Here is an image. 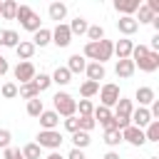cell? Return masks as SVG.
I'll list each match as a JSON object with an SVG mask.
<instances>
[{
  "label": "cell",
  "mask_w": 159,
  "mask_h": 159,
  "mask_svg": "<svg viewBox=\"0 0 159 159\" xmlns=\"http://www.w3.org/2000/svg\"><path fill=\"white\" fill-rule=\"evenodd\" d=\"M77 112H80V117H92L94 107H92L89 99H80V102H77Z\"/></svg>",
  "instance_id": "cell-37"
},
{
  "label": "cell",
  "mask_w": 159,
  "mask_h": 159,
  "mask_svg": "<svg viewBox=\"0 0 159 159\" xmlns=\"http://www.w3.org/2000/svg\"><path fill=\"white\" fill-rule=\"evenodd\" d=\"M12 75H15V80H20V84H27V82H32L35 80V65L32 62H17L15 65V70H12Z\"/></svg>",
  "instance_id": "cell-6"
},
{
  "label": "cell",
  "mask_w": 159,
  "mask_h": 159,
  "mask_svg": "<svg viewBox=\"0 0 159 159\" xmlns=\"http://www.w3.org/2000/svg\"><path fill=\"white\" fill-rule=\"evenodd\" d=\"M15 20H17V22H20V25H22L27 32H37V30L42 27V25H40V22H42V20H40V15H37V12H35L30 5H17Z\"/></svg>",
  "instance_id": "cell-1"
},
{
  "label": "cell",
  "mask_w": 159,
  "mask_h": 159,
  "mask_svg": "<svg viewBox=\"0 0 159 159\" xmlns=\"http://www.w3.org/2000/svg\"><path fill=\"white\" fill-rule=\"evenodd\" d=\"M102 159H119V154H117V152H107Z\"/></svg>",
  "instance_id": "cell-46"
},
{
  "label": "cell",
  "mask_w": 159,
  "mask_h": 159,
  "mask_svg": "<svg viewBox=\"0 0 159 159\" xmlns=\"http://www.w3.org/2000/svg\"><path fill=\"white\" fill-rule=\"evenodd\" d=\"M122 142H127V144H132V147H144L147 144V137H144V129H139V127H127V129H122Z\"/></svg>",
  "instance_id": "cell-5"
},
{
  "label": "cell",
  "mask_w": 159,
  "mask_h": 159,
  "mask_svg": "<svg viewBox=\"0 0 159 159\" xmlns=\"http://www.w3.org/2000/svg\"><path fill=\"white\" fill-rule=\"evenodd\" d=\"M42 159H65V157H62L60 152H50V154H47V157H42Z\"/></svg>",
  "instance_id": "cell-45"
},
{
  "label": "cell",
  "mask_w": 159,
  "mask_h": 159,
  "mask_svg": "<svg viewBox=\"0 0 159 159\" xmlns=\"http://www.w3.org/2000/svg\"><path fill=\"white\" fill-rule=\"evenodd\" d=\"M7 72H10V65H7V60L0 55V77H2V75H7Z\"/></svg>",
  "instance_id": "cell-44"
},
{
  "label": "cell",
  "mask_w": 159,
  "mask_h": 159,
  "mask_svg": "<svg viewBox=\"0 0 159 159\" xmlns=\"http://www.w3.org/2000/svg\"><path fill=\"white\" fill-rule=\"evenodd\" d=\"M52 104H55V112L60 117H75L77 114V99L70 92H57L52 97Z\"/></svg>",
  "instance_id": "cell-2"
},
{
  "label": "cell",
  "mask_w": 159,
  "mask_h": 159,
  "mask_svg": "<svg viewBox=\"0 0 159 159\" xmlns=\"http://www.w3.org/2000/svg\"><path fill=\"white\" fill-rule=\"evenodd\" d=\"M2 37H5V30H0V45H2Z\"/></svg>",
  "instance_id": "cell-47"
},
{
  "label": "cell",
  "mask_w": 159,
  "mask_h": 159,
  "mask_svg": "<svg viewBox=\"0 0 159 159\" xmlns=\"http://www.w3.org/2000/svg\"><path fill=\"white\" fill-rule=\"evenodd\" d=\"M137 12H139V15L134 17V20H137V25H147V22H152V20L157 17V15H154L147 5H139V10H137Z\"/></svg>",
  "instance_id": "cell-28"
},
{
  "label": "cell",
  "mask_w": 159,
  "mask_h": 159,
  "mask_svg": "<svg viewBox=\"0 0 159 159\" xmlns=\"http://www.w3.org/2000/svg\"><path fill=\"white\" fill-rule=\"evenodd\" d=\"M67 159H87V157H84V152H82V149H75V147H72V152L67 154Z\"/></svg>",
  "instance_id": "cell-43"
},
{
  "label": "cell",
  "mask_w": 159,
  "mask_h": 159,
  "mask_svg": "<svg viewBox=\"0 0 159 159\" xmlns=\"http://www.w3.org/2000/svg\"><path fill=\"white\" fill-rule=\"evenodd\" d=\"M97 94H99V99H102V107H114V104L119 102V97H122V92H119V84H114V82H107V84H102Z\"/></svg>",
  "instance_id": "cell-4"
},
{
  "label": "cell",
  "mask_w": 159,
  "mask_h": 159,
  "mask_svg": "<svg viewBox=\"0 0 159 159\" xmlns=\"http://www.w3.org/2000/svg\"><path fill=\"white\" fill-rule=\"evenodd\" d=\"M0 10H2V2H0Z\"/></svg>",
  "instance_id": "cell-49"
},
{
  "label": "cell",
  "mask_w": 159,
  "mask_h": 159,
  "mask_svg": "<svg viewBox=\"0 0 159 159\" xmlns=\"http://www.w3.org/2000/svg\"><path fill=\"white\" fill-rule=\"evenodd\" d=\"M134 62L132 60H117V67H114V72H117V77L119 80H129L132 75H134Z\"/></svg>",
  "instance_id": "cell-14"
},
{
  "label": "cell",
  "mask_w": 159,
  "mask_h": 159,
  "mask_svg": "<svg viewBox=\"0 0 159 159\" xmlns=\"http://www.w3.org/2000/svg\"><path fill=\"white\" fill-rule=\"evenodd\" d=\"M32 82H35V87H37L40 92H45V89L52 84V77H50V75H45V72H40V75H35V80H32Z\"/></svg>",
  "instance_id": "cell-35"
},
{
  "label": "cell",
  "mask_w": 159,
  "mask_h": 159,
  "mask_svg": "<svg viewBox=\"0 0 159 159\" xmlns=\"http://www.w3.org/2000/svg\"><path fill=\"white\" fill-rule=\"evenodd\" d=\"M87 37H89V42L104 40V27H102V25H89V27H87Z\"/></svg>",
  "instance_id": "cell-33"
},
{
  "label": "cell",
  "mask_w": 159,
  "mask_h": 159,
  "mask_svg": "<svg viewBox=\"0 0 159 159\" xmlns=\"http://www.w3.org/2000/svg\"><path fill=\"white\" fill-rule=\"evenodd\" d=\"M139 5H142L139 0H114V10L122 12V17H134Z\"/></svg>",
  "instance_id": "cell-8"
},
{
  "label": "cell",
  "mask_w": 159,
  "mask_h": 159,
  "mask_svg": "<svg viewBox=\"0 0 159 159\" xmlns=\"http://www.w3.org/2000/svg\"><path fill=\"white\" fill-rule=\"evenodd\" d=\"M22 157H25V159H42V149H40L35 142H30V144L22 147Z\"/></svg>",
  "instance_id": "cell-30"
},
{
  "label": "cell",
  "mask_w": 159,
  "mask_h": 159,
  "mask_svg": "<svg viewBox=\"0 0 159 159\" xmlns=\"http://www.w3.org/2000/svg\"><path fill=\"white\" fill-rule=\"evenodd\" d=\"M97 92H99V84H97V82H89V80H84V82H82V87H80L82 99H89V97H94Z\"/></svg>",
  "instance_id": "cell-25"
},
{
  "label": "cell",
  "mask_w": 159,
  "mask_h": 159,
  "mask_svg": "<svg viewBox=\"0 0 159 159\" xmlns=\"http://www.w3.org/2000/svg\"><path fill=\"white\" fill-rule=\"evenodd\" d=\"M134 67H139L142 72H154V70H159V52H152V50H149V55H147L142 62H137Z\"/></svg>",
  "instance_id": "cell-12"
},
{
  "label": "cell",
  "mask_w": 159,
  "mask_h": 159,
  "mask_svg": "<svg viewBox=\"0 0 159 159\" xmlns=\"http://www.w3.org/2000/svg\"><path fill=\"white\" fill-rule=\"evenodd\" d=\"M132 50H134V42H132L129 37H122L119 42H114V55H117L119 60H129Z\"/></svg>",
  "instance_id": "cell-11"
},
{
  "label": "cell",
  "mask_w": 159,
  "mask_h": 159,
  "mask_svg": "<svg viewBox=\"0 0 159 159\" xmlns=\"http://www.w3.org/2000/svg\"><path fill=\"white\" fill-rule=\"evenodd\" d=\"M84 72H87V80L89 82H97L99 84V80H104V65H99V62H87V67H84Z\"/></svg>",
  "instance_id": "cell-13"
},
{
  "label": "cell",
  "mask_w": 159,
  "mask_h": 159,
  "mask_svg": "<svg viewBox=\"0 0 159 159\" xmlns=\"http://www.w3.org/2000/svg\"><path fill=\"white\" fill-rule=\"evenodd\" d=\"M89 142H92V139H89L87 132H75V134H72V144H75V149H82V152H84V147H89Z\"/></svg>",
  "instance_id": "cell-29"
},
{
  "label": "cell",
  "mask_w": 159,
  "mask_h": 159,
  "mask_svg": "<svg viewBox=\"0 0 159 159\" xmlns=\"http://www.w3.org/2000/svg\"><path fill=\"white\" fill-rule=\"evenodd\" d=\"M144 137H147V142H159V122H157V119H152V122L147 124Z\"/></svg>",
  "instance_id": "cell-32"
},
{
  "label": "cell",
  "mask_w": 159,
  "mask_h": 159,
  "mask_svg": "<svg viewBox=\"0 0 159 159\" xmlns=\"http://www.w3.org/2000/svg\"><path fill=\"white\" fill-rule=\"evenodd\" d=\"M15 52H17L20 62H30V60H32V55H35V45H32V42H27V40H20V45L15 47Z\"/></svg>",
  "instance_id": "cell-18"
},
{
  "label": "cell",
  "mask_w": 159,
  "mask_h": 159,
  "mask_svg": "<svg viewBox=\"0 0 159 159\" xmlns=\"http://www.w3.org/2000/svg\"><path fill=\"white\" fill-rule=\"evenodd\" d=\"M2 45H5V47H17V45H20V35H17L15 30H5Z\"/></svg>",
  "instance_id": "cell-36"
},
{
  "label": "cell",
  "mask_w": 159,
  "mask_h": 159,
  "mask_svg": "<svg viewBox=\"0 0 159 159\" xmlns=\"http://www.w3.org/2000/svg\"><path fill=\"white\" fill-rule=\"evenodd\" d=\"M134 99H139V107H147V104H152V102L157 99V94H154L152 87H139V89L134 92Z\"/></svg>",
  "instance_id": "cell-20"
},
{
  "label": "cell",
  "mask_w": 159,
  "mask_h": 159,
  "mask_svg": "<svg viewBox=\"0 0 159 159\" xmlns=\"http://www.w3.org/2000/svg\"><path fill=\"white\" fill-rule=\"evenodd\" d=\"M47 12H50V20H57V25H60V22L67 17V5H65V2H50Z\"/></svg>",
  "instance_id": "cell-19"
},
{
  "label": "cell",
  "mask_w": 159,
  "mask_h": 159,
  "mask_svg": "<svg viewBox=\"0 0 159 159\" xmlns=\"http://www.w3.org/2000/svg\"><path fill=\"white\" fill-rule=\"evenodd\" d=\"M42 112H45V104H42L40 97H35V99L27 102V114H30V117H40Z\"/></svg>",
  "instance_id": "cell-31"
},
{
  "label": "cell",
  "mask_w": 159,
  "mask_h": 159,
  "mask_svg": "<svg viewBox=\"0 0 159 159\" xmlns=\"http://www.w3.org/2000/svg\"><path fill=\"white\" fill-rule=\"evenodd\" d=\"M67 27H70V32H72V35H87V27H89V25H87V20H84V17H80V15H77Z\"/></svg>",
  "instance_id": "cell-24"
},
{
  "label": "cell",
  "mask_w": 159,
  "mask_h": 159,
  "mask_svg": "<svg viewBox=\"0 0 159 159\" xmlns=\"http://www.w3.org/2000/svg\"><path fill=\"white\" fill-rule=\"evenodd\" d=\"M62 142H65V137L57 132V129H42V132H37V147L40 149H52V152H57L60 147H62Z\"/></svg>",
  "instance_id": "cell-3"
},
{
  "label": "cell",
  "mask_w": 159,
  "mask_h": 159,
  "mask_svg": "<svg viewBox=\"0 0 159 159\" xmlns=\"http://www.w3.org/2000/svg\"><path fill=\"white\" fill-rule=\"evenodd\" d=\"M50 42H52V30L40 27L37 32H32V45H35V50H37V47H45V45H50Z\"/></svg>",
  "instance_id": "cell-17"
},
{
  "label": "cell",
  "mask_w": 159,
  "mask_h": 159,
  "mask_svg": "<svg viewBox=\"0 0 159 159\" xmlns=\"http://www.w3.org/2000/svg\"><path fill=\"white\" fill-rule=\"evenodd\" d=\"M17 94H20L22 99H27V102H30V99L40 97V89L35 87V82H27V84H20V87H17Z\"/></svg>",
  "instance_id": "cell-23"
},
{
  "label": "cell",
  "mask_w": 159,
  "mask_h": 159,
  "mask_svg": "<svg viewBox=\"0 0 159 159\" xmlns=\"http://www.w3.org/2000/svg\"><path fill=\"white\" fill-rule=\"evenodd\" d=\"M50 77H52V82H55V84H62V87L72 82V75H70V70H67V67H57Z\"/></svg>",
  "instance_id": "cell-22"
},
{
  "label": "cell",
  "mask_w": 159,
  "mask_h": 159,
  "mask_svg": "<svg viewBox=\"0 0 159 159\" xmlns=\"http://www.w3.org/2000/svg\"><path fill=\"white\" fill-rule=\"evenodd\" d=\"M77 124H80V132H87V134L97 127V122L92 117H77Z\"/></svg>",
  "instance_id": "cell-38"
},
{
  "label": "cell",
  "mask_w": 159,
  "mask_h": 159,
  "mask_svg": "<svg viewBox=\"0 0 159 159\" xmlns=\"http://www.w3.org/2000/svg\"><path fill=\"white\" fill-rule=\"evenodd\" d=\"M52 42H55L57 47H67V45L72 42V32H70V27H67L65 22L55 25V30H52Z\"/></svg>",
  "instance_id": "cell-7"
},
{
  "label": "cell",
  "mask_w": 159,
  "mask_h": 159,
  "mask_svg": "<svg viewBox=\"0 0 159 159\" xmlns=\"http://www.w3.org/2000/svg\"><path fill=\"white\" fill-rule=\"evenodd\" d=\"M149 159H159V157H149Z\"/></svg>",
  "instance_id": "cell-48"
},
{
  "label": "cell",
  "mask_w": 159,
  "mask_h": 159,
  "mask_svg": "<svg viewBox=\"0 0 159 159\" xmlns=\"http://www.w3.org/2000/svg\"><path fill=\"white\" fill-rule=\"evenodd\" d=\"M104 144L107 147H119L122 144V132L119 129H104Z\"/></svg>",
  "instance_id": "cell-26"
},
{
  "label": "cell",
  "mask_w": 159,
  "mask_h": 159,
  "mask_svg": "<svg viewBox=\"0 0 159 159\" xmlns=\"http://www.w3.org/2000/svg\"><path fill=\"white\" fill-rule=\"evenodd\" d=\"M112 55H114V42L112 40H99L97 42V62L104 65L107 60H112Z\"/></svg>",
  "instance_id": "cell-10"
},
{
  "label": "cell",
  "mask_w": 159,
  "mask_h": 159,
  "mask_svg": "<svg viewBox=\"0 0 159 159\" xmlns=\"http://www.w3.org/2000/svg\"><path fill=\"white\" fill-rule=\"evenodd\" d=\"M2 157H5V159H25V157H22V152H20V149H12V147L2 149Z\"/></svg>",
  "instance_id": "cell-42"
},
{
  "label": "cell",
  "mask_w": 159,
  "mask_h": 159,
  "mask_svg": "<svg viewBox=\"0 0 159 159\" xmlns=\"http://www.w3.org/2000/svg\"><path fill=\"white\" fill-rule=\"evenodd\" d=\"M84 67H87V60H84L82 55H72V57L67 60V70H70V75H80V72H84Z\"/></svg>",
  "instance_id": "cell-21"
},
{
  "label": "cell",
  "mask_w": 159,
  "mask_h": 159,
  "mask_svg": "<svg viewBox=\"0 0 159 159\" xmlns=\"http://www.w3.org/2000/svg\"><path fill=\"white\" fill-rule=\"evenodd\" d=\"M129 122H132V127H139V129H144V127L152 122V114H149V109H147V107H137V109H132V117H129Z\"/></svg>",
  "instance_id": "cell-9"
},
{
  "label": "cell",
  "mask_w": 159,
  "mask_h": 159,
  "mask_svg": "<svg viewBox=\"0 0 159 159\" xmlns=\"http://www.w3.org/2000/svg\"><path fill=\"white\" fill-rule=\"evenodd\" d=\"M0 94H2L5 99H12V97H17V84H12V82H5V84L0 87Z\"/></svg>",
  "instance_id": "cell-39"
},
{
  "label": "cell",
  "mask_w": 159,
  "mask_h": 159,
  "mask_svg": "<svg viewBox=\"0 0 159 159\" xmlns=\"http://www.w3.org/2000/svg\"><path fill=\"white\" fill-rule=\"evenodd\" d=\"M147 55H149V47H147V45H134V50H132L129 60H132V62L137 65V62H142V60H144Z\"/></svg>",
  "instance_id": "cell-34"
},
{
  "label": "cell",
  "mask_w": 159,
  "mask_h": 159,
  "mask_svg": "<svg viewBox=\"0 0 159 159\" xmlns=\"http://www.w3.org/2000/svg\"><path fill=\"white\" fill-rule=\"evenodd\" d=\"M37 119H40L42 129H55V127L60 124V114H57L55 109H45V112H42V114L37 117Z\"/></svg>",
  "instance_id": "cell-15"
},
{
  "label": "cell",
  "mask_w": 159,
  "mask_h": 159,
  "mask_svg": "<svg viewBox=\"0 0 159 159\" xmlns=\"http://www.w3.org/2000/svg\"><path fill=\"white\" fill-rule=\"evenodd\" d=\"M117 30H119L122 35L129 37V35H134V32L139 30V25H137L134 17H119V20H117Z\"/></svg>",
  "instance_id": "cell-16"
},
{
  "label": "cell",
  "mask_w": 159,
  "mask_h": 159,
  "mask_svg": "<svg viewBox=\"0 0 159 159\" xmlns=\"http://www.w3.org/2000/svg\"><path fill=\"white\" fill-rule=\"evenodd\" d=\"M65 129H67L70 134L80 132V124H77V114H75V117H65Z\"/></svg>",
  "instance_id": "cell-40"
},
{
  "label": "cell",
  "mask_w": 159,
  "mask_h": 159,
  "mask_svg": "<svg viewBox=\"0 0 159 159\" xmlns=\"http://www.w3.org/2000/svg\"><path fill=\"white\" fill-rule=\"evenodd\" d=\"M15 12H17V2H15V0H5V2H2V10H0V17L15 20Z\"/></svg>",
  "instance_id": "cell-27"
},
{
  "label": "cell",
  "mask_w": 159,
  "mask_h": 159,
  "mask_svg": "<svg viewBox=\"0 0 159 159\" xmlns=\"http://www.w3.org/2000/svg\"><path fill=\"white\" fill-rule=\"evenodd\" d=\"M10 139H12L10 129H0V149H7L10 147Z\"/></svg>",
  "instance_id": "cell-41"
}]
</instances>
